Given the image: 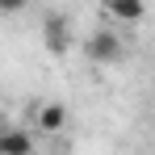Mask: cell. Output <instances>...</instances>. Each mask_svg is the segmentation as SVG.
<instances>
[{
  "instance_id": "4",
  "label": "cell",
  "mask_w": 155,
  "mask_h": 155,
  "mask_svg": "<svg viewBox=\"0 0 155 155\" xmlns=\"http://www.w3.org/2000/svg\"><path fill=\"white\" fill-rule=\"evenodd\" d=\"M63 126H67V109H63L59 101L38 105V134H59Z\"/></svg>"
},
{
  "instance_id": "2",
  "label": "cell",
  "mask_w": 155,
  "mask_h": 155,
  "mask_svg": "<svg viewBox=\"0 0 155 155\" xmlns=\"http://www.w3.org/2000/svg\"><path fill=\"white\" fill-rule=\"evenodd\" d=\"M42 42H46L51 54H67L71 51V25H67L63 13H46V21H42Z\"/></svg>"
},
{
  "instance_id": "3",
  "label": "cell",
  "mask_w": 155,
  "mask_h": 155,
  "mask_svg": "<svg viewBox=\"0 0 155 155\" xmlns=\"http://www.w3.org/2000/svg\"><path fill=\"white\" fill-rule=\"evenodd\" d=\"M105 17L126 21V25H138V21L147 17V4H143V0H109V4H105Z\"/></svg>"
},
{
  "instance_id": "5",
  "label": "cell",
  "mask_w": 155,
  "mask_h": 155,
  "mask_svg": "<svg viewBox=\"0 0 155 155\" xmlns=\"http://www.w3.org/2000/svg\"><path fill=\"white\" fill-rule=\"evenodd\" d=\"M0 155H34V134L29 130H4L0 134Z\"/></svg>"
},
{
  "instance_id": "1",
  "label": "cell",
  "mask_w": 155,
  "mask_h": 155,
  "mask_svg": "<svg viewBox=\"0 0 155 155\" xmlns=\"http://www.w3.org/2000/svg\"><path fill=\"white\" fill-rule=\"evenodd\" d=\"M84 54H88L92 63H101V67L117 63V59L126 54V46H122V34H117V29H109V25H101L97 34H88V42H84Z\"/></svg>"
}]
</instances>
